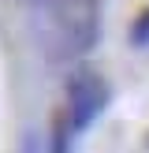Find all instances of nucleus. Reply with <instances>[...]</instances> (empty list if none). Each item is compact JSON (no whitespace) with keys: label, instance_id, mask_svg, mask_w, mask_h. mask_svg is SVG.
<instances>
[{"label":"nucleus","instance_id":"f257e3e1","mask_svg":"<svg viewBox=\"0 0 149 153\" xmlns=\"http://www.w3.org/2000/svg\"><path fill=\"white\" fill-rule=\"evenodd\" d=\"M41 19V37L52 56H78L101 37V0H45Z\"/></svg>","mask_w":149,"mask_h":153},{"label":"nucleus","instance_id":"7ed1b4c3","mask_svg":"<svg viewBox=\"0 0 149 153\" xmlns=\"http://www.w3.org/2000/svg\"><path fill=\"white\" fill-rule=\"evenodd\" d=\"M131 41L138 45V49H149V11H142L138 19H134V26H131Z\"/></svg>","mask_w":149,"mask_h":153},{"label":"nucleus","instance_id":"f03ea898","mask_svg":"<svg viewBox=\"0 0 149 153\" xmlns=\"http://www.w3.org/2000/svg\"><path fill=\"white\" fill-rule=\"evenodd\" d=\"M108 105V86H104L101 71L93 67H74L63 90V108L56 112V127H52V146L67 149L86 127H93V120Z\"/></svg>","mask_w":149,"mask_h":153}]
</instances>
